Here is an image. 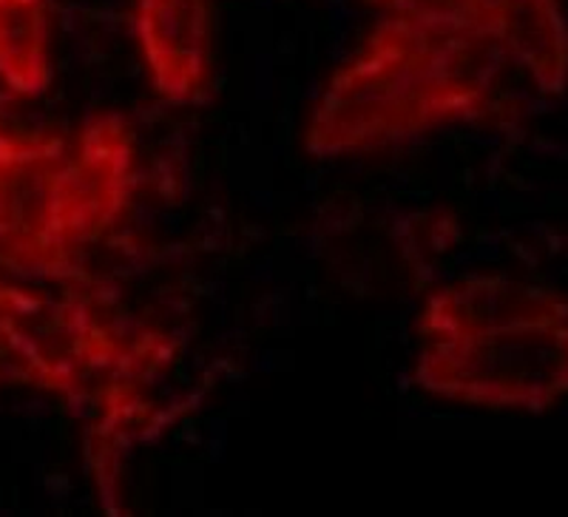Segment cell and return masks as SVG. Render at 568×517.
<instances>
[{"label": "cell", "instance_id": "277c9868", "mask_svg": "<svg viewBox=\"0 0 568 517\" xmlns=\"http://www.w3.org/2000/svg\"><path fill=\"white\" fill-rule=\"evenodd\" d=\"M136 182V145L123 116H98L63 143L43 171L27 220L9 242L20 265L60 273L125 214Z\"/></svg>", "mask_w": 568, "mask_h": 517}, {"label": "cell", "instance_id": "5b68a950", "mask_svg": "<svg viewBox=\"0 0 568 517\" xmlns=\"http://www.w3.org/2000/svg\"><path fill=\"white\" fill-rule=\"evenodd\" d=\"M134 34L151 85L162 100L191 105L205 98L213 69L207 0H134Z\"/></svg>", "mask_w": 568, "mask_h": 517}, {"label": "cell", "instance_id": "7a4b0ae2", "mask_svg": "<svg viewBox=\"0 0 568 517\" xmlns=\"http://www.w3.org/2000/svg\"><path fill=\"white\" fill-rule=\"evenodd\" d=\"M165 358L160 338L125 333L83 298H54L0 282V384H29L89 402L100 495L114 489L123 446L142 435V387Z\"/></svg>", "mask_w": 568, "mask_h": 517}, {"label": "cell", "instance_id": "ba28073f", "mask_svg": "<svg viewBox=\"0 0 568 517\" xmlns=\"http://www.w3.org/2000/svg\"><path fill=\"white\" fill-rule=\"evenodd\" d=\"M384 18H398L424 29L466 32L489 29L491 0H369Z\"/></svg>", "mask_w": 568, "mask_h": 517}, {"label": "cell", "instance_id": "3957f363", "mask_svg": "<svg viewBox=\"0 0 568 517\" xmlns=\"http://www.w3.org/2000/svg\"><path fill=\"white\" fill-rule=\"evenodd\" d=\"M415 382L478 407L540 409L568 389V313L535 287L466 278L429 296Z\"/></svg>", "mask_w": 568, "mask_h": 517}, {"label": "cell", "instance_id": "52a82bcc", "mask_svg": "<svg viewBox=\"0 0 568 517\" xmlns=\"http://www.w3.org/2000/svg\"><path fill=\"white\" fill-rule=\"evenodd\" d=\"M0 83L20 98L52 85V3L0 0Z\"/></svg>", "mask_w": 568, "mask_h": 517}, {"label": "cell", "instance_id": "8992f818", "mask_svg": "<svg viewBox=\"0 0 568 517\" xmlns=\"http://www.w3.org/2000/svg\"><path fill=\"white\" fill-rule=\"evenodd\" d=\"M489 29L504 54L546 89L566 78L568 38L555 0H491Z\"/></svg>", "mask_w": 568, "mask_h": 517}, {"label": "cell", "instance_id": "6da1fadb", "mask_svg": "<svg viewBox=\"0 0 568 517\" xmlns=\"http://www.w3.org/2000/svg\"><path fill=\"white\" fill-rule=\"evenodd\" d=\"M504 60L491 29L440 32L384 18L318 98L307 151L367 154L469 120L489 103Z\"/></svg>", "mask_w": 568, "mask_h": 517}]
</instances>
